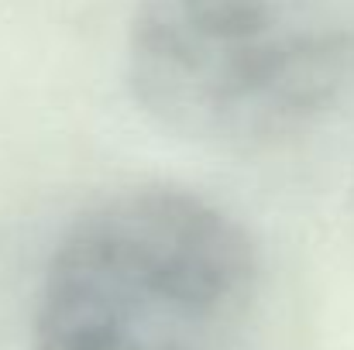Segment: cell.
I'll return each instance as SVG.
<instances>
[{"instance_id": "1", "label": "cell", "mask_w": 354, "mask_h": 350, "mask_svg": "<svg viewBox=\"0 0 354 350\" xmlns=\"http://www.w3.org/2000/svg\"><path fill=\"white\" fill-rule=\"evenodd\" d=\"M254 278V244L227 210L179 186H134L59 237L35 302V350H214Z\"/></svg>"}, {"instance_id": "2", "label": "cell", "mask_w": 354, "mask_h": 350, "mask_svg": "<svg viewBox=\"0 0 354 350\" xmlns=\"http://www.w3.org/2000/svg\"><path fill=\"white\" fill-rule=\"evenodd\" d=\"M127 83L183 141L258 151L330 114L354 83V17L341 0H141Z\"/></svg>"}]
</instances>
